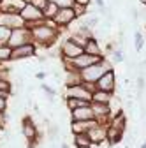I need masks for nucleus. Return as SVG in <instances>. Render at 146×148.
Listing matches in <instances>:
<instances>
[{
  "label": "nucleus",
  "mask_w": 146,
  "mask_h": 148,
  "mask_svg": "<svg viewBox=\"0 0 146 148\" xmlns=\"http://www.w3.org/2000/svg\"><path fill=\"white\" fill-rule=\"evenodd\" d=\"M30 28V35H32V42L35 46H42L48 48L51 44H55V41L60 37V28H57L53 25V21H41L37 25H32Z\"/></svg>",
  "instance_id": "obj_1"
},
{
  "label": "nucleus",
  "mask_w": 146,
  "mask_h": 148,
  "mask_svg": "<svg viewBox=\"0 0 146 148\" xmlns=\"http://www.w3.org/2000/svg\"><path fill=\"white\" fill-rule=\"evenodd\" d=\"M107 71H113V64L107 60V57H104L99 64H93V65H90L83 71H79V76H81V81L88 86H95V83L100 79V76L104 72Z\"/></svg>",
  "instance_id": "obj_2"
},
{
  "label": "nucleus",
  "mask_w": 146,
  "mask_h": 148,
  "mask_svg": "<svg viewBox=\"0 0 146 148\" xmlns=\"http://www.w3.org/2000/svg\"><path fill=\"white\" fill-rule=\"evenodd\" d=\"M21 134L28 141V148H35V146H37L39 129H37V125H35V122H33V118L30 115L23 116V120H21Z\"/></svg>",
  "instance_id": "obj_3"
},
{
  "label": "nucleus",
  "mask_w": 146,
  "mask_h": 148,
  "mask_svg": "<svg viewBox=\"0 0 146 148\" xmlns=\"http://www.w3.org/2000/svg\"><path fill=\"white\" fill-rule=\"evenodd\" d=\"M93 90H95V86H88L85 83H79V85H74V86H65V97L85 101V102H92Z\"/></svg>",
  "instance_id": "obj_4"
},
{
  "label": "nucleus",
  "mask_w": 146,
  "mask_h": 148,
  "mask_svg": "<svg viewBox=\"0 0 146 148\" xmlns=\"http://www.w3.org/2000/svg\"><path fill=\"white\" fill-rule=\"evenodd\" d=\"M20 16H21V20L25 21L27 27H32V25H37V23L44 21L42 11L37 9V7H33L32 4H25V7L20 11Z\"/></svg>",
  "instance_id": "obj_5"
},
{
  "label": "nucleus",
  "mask_w": 146,
  "mask_h": 148,
  "mask_svg": "<svg viewBox=\"0 0 146 148\" xmlns=\"http://www.w3.org/2000/svg\"><path fill=\"white\" fill-rule=\"evenodd\" d=\"M30 42H32L30 28H28V27H23V28H16V30L11 32V37H9L7 46L12 49V48H20V46L30 44Z\"/></svg>",
  "instance_id": "obj_6"
},
{
  "label": "nucleus",
  "mask_w": 146,
  "mask_h": 148,
  "mask_svg": "<svg viewBox=\"0 0 146 148\" xmlns=\"http://www.w3.org/2000/svg\"><path fill=\"white\" fill-rule=\"evenodd\" d=\"M78 20L76 18V12H74V9L72 7H67V9H58V12L53 16V25L57 27V28H67V27H70V23H74Z\"/></svg>",
  "instance_id": "obj_7"
},
{
  "label": "nucleus",
  "mask_w": 146,
  "mask_h": 148,
  "mask_svg": "<svg viewBox=\"0 0 146 148\" xmlns=\"http://www.w3.org/2000/svg\"><path fill=\"white\" fill-rule=\"evenodd\" d=\"M58 53H60V60H62V58H63V60H72V58L79 57V55H83L85 49H83L81 46L74 44L70 39H65V41H62Z\"/></svg>",
  "instance_id": "obj_8"
},
{
  "label": "nucleus",
  "mask_w": 146,
  "mask_h": 148,
  "mask_svg": "<svg viewBox=\"0 0 146 148\" xmlns=\"http://www.w3.org/2000/svg\"><path fill=\"white\" fill-rule=\"evenodd\" d=\"M0 27H5L9 30H16V28H23L27 25L21 20L20 12H0Z\"/></svg>",
  "instance_id": "obj_9"
},
{
  "label": "nucleus",
  "mask_w": 146,
  "mask_h": 148,
  "mask_svg": "<svg viewBox=\"0 0 146 148\" xmlns=\"http://www.w3.org/2000/svg\"><path fill=\"white\" fill-rule=\"evenodd\" d=\"M90 108H92V111H93L95 120H97L100 125H107V123H109V120H111V115H113L111 106H109V104L90 102Z\"/></svg>",
  "instance_id": "obj_10"
},
{
  "label": "nucleus",
  "mask_w": 146,
  "mask_h": 148,
  "mask_svg": "<svg viewBox=\"0 0 146 148\" xmlns=\"http://www.w3.org/2000/svg\"><path fill=\"white\" fill-rule=\"evenodd\" d=\"M95 90H102V92L115 94V92H116V74H115V71L104 72L100 76V79L95 83Z\"/></svg>",
  "instance_id": "obj_11"
},
{
  "label": "nucleus",
  "mask_w": 146,
  "mask_h": 148,
  "mask_svg": "<svg viewBox=\"0 0 146 148\" xmlns=\"http://www.w3.org/2000/svg\"><path fill=\"white\" fill-rule=\"evenodd\" d=\"M35 51H37V46H35L33 42L25 44V46H20V48H12V51H11V62L30 58V57H33V55H35Z\"/></svg>",
  "instance_id": "obj_12"
},
{
  "label": "nucleus",
  "mask_w": 146,
  "mask_h": 148,
  "mask_svg": "<svg viewBox=\"0 0 146 148\" xmlns=\"http://www.w3.org/2000/svg\"><path fill=\"white\" fill-rule=\"evenodd\" d=\"M86 134H88L90 141H92V146H93V145H95V146H100V145L106 141V138H107V125H100V123H99L97 127L90 129Z\"/></svg>",
  "instance_id": "obj_13"
},
{
  "label": "nucleus",
  "mask_w": 146,
  "mask_h": 148,
  "mask_svg": "<svg viewBox=\"0 0 146 148\" xmlns=\"http://www.w3.org/2000/svg\"><path fill=\"white\" fill-rule=\"evenodd\" d=\"M85 120H95L93 116V111L90 108V104L78 108L74 111H70V122H85Z\"/></svg>",
  "instance_id": "obj_14"
},
{
  "label": "nucleus",
  "mask_w": 146,
  "mask_h": 148,
  "mask_svg": "<svg viewBox=\"0 0 146 148\" xmlns=\"http://www.w3.org/2000/svg\"><path fill=\"white\" fill-rule=\"evenodd\" d=\"M97 125H99L97 120H85V122H70L69 129H70L72 134H83V132H88L90 129H93Z\"/></svg>",
  "instance_id": "obj_15"
},
{
  "label": "nucleus",
  "mask_w": 146,
  "mask_h": 148,
  "mask_svg": "<svg viewBox=\"0 0 146 148\" xmlns=\"http://www.w3.org/2000/svg\"><path fill=\"white\" fill-rule=\"evenodd\" d=\"M23 7H25L23 0H2L0 12H20Z\"/></svg>",
  "instance_id": "obj_16"
},
{
  "label": "nucleus",
  "mask_w": 146,
  "mask_h": 148,
  "mask_svg": "<svg viewBox=\"0 0 146 148\" xmlns=\"http://www.w3.org/2000/svg\"><path fill=\"white\" fill-rule=\"evenodd\" d=\"M85 53H86V55H92V57H99V58L104 57V55H102V48H100V44H99V39H97L95 35L88 39V42H86V46H85Z\"/></svg>",
  "instance_id": "obj_17"
},
{
  "label": "nucleus",
  "mask_w": 146,
  "mask_h": 148,
  "mask_svg": "<svg viewBox=\"0 0 146 148\" xmlns=\"http://www.w3.org/2000/svg\"><path fill=\"white\" fill-rule=\"evenodd\" d=\"M113 99H115V94L102 92V90H93L92 94V102H99V104H111Z\"/></svg>",
  "instance_id": "obj_18"
},
{
  "label": "nucleus",
  "mask_w": 146,
  "mask_h": 148,
  "mask_svg": "<svg viewBox=\"0 0 146 148\" xmlns=\"http://www.w3.org/2000/svg\"><path fill=\"white\" fill-rule=\"evenodd\" d=\"M72 143H74L76 148H92V141H90L88 134H72Z\"/></svg>",
  "instance_id": "obj_19"
},
{
  "label": "nucleus",
  "mask_w": 146,
  "mask_h": 148,
  "mask_svg": "<svg viewBox=\"0 0 146 148\" xmlns=\"http://www.w3.org/2000/svg\"><path fill=\"white\" fill-rule=\"evenodd\" d=\"M12 95V81L9 78H0V97L9 99Z\"/></svg>",
  "instance_id": "obj_20"
},
{
  "label": "nucleus",
  "mask_w": 146,
  "mask_h": 148,
  "mask_svg": "<svg viewBox=\"0 0 146 148\" xmlns=\"http://www.w3.org/2000/svg\"><path fill=\"white\" fill-rule=\"evenodd\" d=\"M109 58H111L113 65L115 64H121V62H125V53H123V49L120 46H115L111 51H109Z\"/></svg>",
  "instance_id": "obj_21"
},
{
  "label": "nucleus",
  "mask_w": 146,
  "mask_h": 148,
  "mask_svg": "<svg viewBox=\"0 0 146 148\" xmlns=\"http://www.w3.org/2000/svg\"><path fill=\"white\" fill-rule=\"evenodd\" d=\"M81 23L85 25V27H88L90 30H97L99 28V25H100V20H99V16H85L83 20H81Z\"/></svg>",
  "instance_id": "obj_22"
},
{
  "label": "nucleus",
  "mask_w": 146,
  "mask_h": 148,
  "mask_svg": "<svg viewBox=\"0 0 146 148\" xmlns=\"http://www.w3.org/2000/svg\"><path fill=\"white\" fill-rule=\"evenodd\" d=\"M86 104H90V102H85V101H78V99L65 97V108H67V111H69V113H70V111H74V109H78V108H83V106H86Z\"/></svg>",
  "instance_id": "obj_23"
},
{
  "label": "nucleus",
  "mask_w": 146,
  "mask_h": 148,
  "mask_svg": "<svg viewBox=\"0 0 146 148\" xmlns=\"http://www.w3.org/2000/svg\"><path fill=\"white\" fill-rule=\"evenodd\" d=\"M58 136H60V127L57 123H49L48 125V138H49V141L55 143L58 139Z\"/></svg>",
  "instance_id": "obj_24"
},
{
  "label": "nucleus",
  "mask_w": 146,
  "mask_h": 148,
  "mask_svg": "<svg viewBox=\"0 0 146 148\" xmlns=\"http://www.w3.org/2000/svg\"><path fill=\"white\" fill-rule=\"evenodd\" d=\"M58 12V7L55 5V4H51V2H48V5H46V9L42 11V14H44V20H48V21H51L53 20V16Z\"/></svg>",
  "instance_id": "obj_25"
},
{
  "label": "nucleus",
  "mask_w": 146,
  "mask_h": 148,
  "mask_svg": "<svg viewBox=\"0 0 146 148\" xmlns=\"http://www.w3.org/2000/svg\"><path fill=\"white\" fill-rule=\"evenodd\" d=\"M11 48L5 44V46H0V65L2 64H7V62H11Z\"/></svg>",
  "instance_id": "obj_26"
},
{
  "label": "nucleus",
  "mask_w": 146,
  "mask_h": 148,
  "mask_svg": "<svg viewBox=\"0 0 146 148\" xmlns=\"http://www.w3.org/2000/svg\"><path fill=\"white\" fill-rule=\"evenodd\" d=\"M134 48H136V51H137V53L144 48V35H143L139 30H136V32H134Z\"/></svg>",
  "instance_id": "obj_27"
},
{
  "label": "nucleus",
  "mask_w": 146,
  "mask_h": 148,
  "mask_svg": "<svg viewBox=\"0 0 146 148\" xmlns=\"http://www.w3.org/2000/svg\"><path fill=\"white\" fill-rule=\"evenodd\" d=\"M48 2L55 4L58 9H67V7H74V0H48Z\"/></svg>",
  "instance_id": "obj_28"
},
{
  "label": "nucleus",
  "mask_w": 146,
  "mask_h": 148,
  "mask_svg": "<svg viewBox=\"0 0 146 148\" xmlns=\"http://www.w3.org/2000/svg\"><path fill=\"white\" fill-rule=\"evenodd\" d=\"M11 32H12V30H9V28H5V27H0V46H5V44L9 42Z\"/></svg>",
  "instance_id": "obj_29"
},
{
  "label": "nucleus",
  "mask_w": 146,
  "mask_h": 148,
  "mask_svg": "<svg viewBox=\"0 0 146 148\" xmlns=\"http://www.w3.org/2000/svg\"><path fill=\"white\" fill-rule=\"evenodd\" d=\"M7 120H9L7 111H5V113H0V132H4V131H5V127H7Z\"/></svg>",
  "instance_id": "obj_30"
},
{
  "label": "nucleus",
  "mask_w": 146,
  "mask_h": 148,
  "mask_svg": "<svg viewBox=\"0 0 146 148\" xmlns=\"http://www.w3.org/2000/svg\"><path fill=\"white\" fill-rule=\"evenodd\" d=\"M72 9H74V12H76V18H78V20H79V18H83V16H86V7H83V5H76L74 4V7H72Z\"/></svg>",
  "instance_id": "obj_31"
},
{
  "label": "nucleus",
  "mask_w": 146,
  "mask_h": 148,
  "mask_svg": "<svg viewBox=\"0 0 146 148\" xmlns=\"http://www.w3.org/2000/svg\"><path fill=\"white\" fill-rule=\"evenodd\" d=\"M30 4H32L33 7H37V9L44 11V9H46V5H48V0H32Z\"/></svg>",
  "instance_id": "obj_32"
},
{
  "label": "nucleus",
  "mask_w": 146,
  "mask_h": 148,
  "mask_svg": "<svg viewBox=\"0 0 146 148\" xmlns=\"http://www.w3.org/2000/svg\"><path fill=\"white\" fill-rule=\"evenodd\" d=\"M41 90H42V92H46V95H57V90L51 88V86H49V85H46V83H41Z\"/></svg>",
  "instance_id": "obj_33"
},
{
  "label": "nucleus",
  "mask_w": 146,
  "mask_h": 148,
  "mask_svg": "<svg viewBox=\"0 0 146 148\" xmlns=\"http://www.w3.org/2000/svg\"><path fill=\"white\" fill-rule=\"evenodd\" d=\"M5 111H7V99L0 97V113H5Z\"/></svg>",
  "instance_id": "obj_34"
},
{
  "label": "nucleus",
  "mask_w": 146,
  "mask_h": 148,
  "mask_svg": "<svg viewBox=\"0 0 146 148\" xmlns=\"http://www.w3.org/2000/svg\"><path fill=\"white\" fill-rule=\"evenodd\" d=\"M74 4H76V5H83V7L88 9V5L92 4V0H74Z\"/></svg>",
  "instance_id": "obj_35"
},
{
  "label": "nucleus",
  "mask_w": 146,
  "mask_h": 148,
  "mask_svg": "<svg viewBox=\"0 0 146 148\" xmlns=\"http://www.w3.org/2000/svg\"><path fill=\"white\" fill-rule=\"evenodd\" d=\"M35 78H37V79H44V78H46V72H42V71L35 72Z\"/></svg>",
  "instance_id": "obj_36"
},
{
  "label": "nucleus",
  "mask_w": 146,
  "mask_h": 148,
  "mask_svg": "<svg viewBox=\"0 0 146 148\" xmlns=\"http://www.w3.org/2000/svg\"><path fill=\"white\" fill-rule=\"evenodd\" d=\"M95 4H97L99 9H104V7H106V2H104V0H95Z\"/></svg>",
  "instance_id": "obj_37"
},
{
  "label": "nucleus",
  "mask_w": 146,
  "mask_h": 148,
  "mask_svg": "<svg viewBox=\"0 0 146 148\" xmlns=\"http://www.w3.org/2000/svg\"><path fill=\"white\" fill-rule=\"evenodd\" d=\"M139 2H141V5H144V7H146V0H139Z\"/></svg>",
  "instance_id": "obj_38"
},
{
  "label": "nucleus",
  "mask_w": 146,
  "mask_h": 148,
  "mask_svg": "<svg viewBox=\"0 0 146 148\" xmlns=\"http://www.w3.org/2000/svg\"><path fill=\"white\" fill-rule=\"evenodd\" d=\"M141 148H146V141H144V143H143V145H141Z\"/></svg>",
  "instance_id": "obj_39"
},
{
  "label": "nucleus",
  "mask_w": 146,
  "mask_h": 148,
  "mask_svg": "<svg viewBox=\"0 0 146 148\" xmlns=\"http://www.w3.org/2000/svg\"><path fill=\"white\" fill-rule=\"evenodd\" d=\"M62 148H69V146H67V143H63V145H62Z\"/></svg>",
  "instance_id": "obj_40"
},
{
  "label": "nucleus",
  "mask_w": 146,
  "mask_h": 148,
  "mask_svg": "<svg viewBox=\"0 0 146 148\" xmlns=\"http://www.w3.org/2000/svg\"><path fill=\"white\" fill-rule=\"evenodd\" d=\"M23 2H25V4H30V2H32V0H23Z\"/></svg>",
  "instance_id": "obj_41"
},
{
  "label": "nucleus",
  "mask_w": 146,
  "mask_h": 148,
  "mask_svg": "<svg viewBox=\"0 0 146 148\" xmlns=\"http://www.w3.org/2000/svg\"><path fill=\"white\" fill-rule=\"evenodd\" d=\"M0 4H2V0H0Z\"/></svg>",
  "instance_id": "obj_42"
},
{
  "label": "nucleus",
  "mask_w": 146,
  "mask_h": 148,
  "mask_svg": "<svg viewBox=\"0 0 146 148\" xmlns=\"http://www.w3.org/2000/svg\"><path fill=\"white\" fill-rule=\"evenodd\" d=\"M0 134H2V132H0Z\"/></svg>",
  "instance_id": "obj_43"
}]
</instances>
